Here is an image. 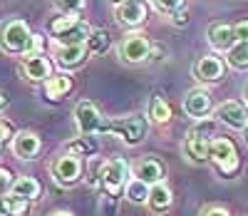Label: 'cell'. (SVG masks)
I'll use <instances>...</instances> for the list:
<instances>
[{
    "mask_svg": "<svg viewBox=\"0 0 248 216\" xmlns=\"http://www.w3.org/2000/svg\"><path fill=\"white\" fill-rule=\"evenodd\" d=\"M105 132L117 134L119 139H124L127 144H139L144 139V134H147V122H144V117H139V115L119 117V119H114L112 124L105 127Z\"/></svg>",
    "mask_w": 248,
    "mask_h": 216,
    "instance_id": "6da1fadb",
    "label": "cell"
},
{
    "mask_svg": "<svg viewBox=\"0 0 248 216\" xmlns=\"http://www.w3.org/2000/svg\"><path fill=\"white\" fill-rule=\"evenodd\" d=\"M30 37H32V33H30L28 23H23V20H10V23L0 30V45L8 52H25Z\"/></svg>",
    "mask_w": 248,
    "mask_h": 216,
    "instance_id": "7a4b0ae2",
    "label": "cell"
},
{
    "mask_svg": "<svg viewBox=\"0 0 248 216\" xmlns=\"http://www.w3.org/2000/svg\"><path fill=\"white\" fill-rule=\"evenodd\" d=\"M75 119H77L79 132L85 134V137H90V134H94V132H105V127H107V122L102 119V115H99V110H97L92 102H87V100L77 102V107H75Z\"/></svg>",
    "mask_w": 248,
    "mask_h": 216,
    "instance_id": "3957f363",
    "label": "cell"
},
{
    "mask_svg": "<svg viewBox=\"0 0 248 216\" xmlns=\"http://www.w3.org/2000/svg\"><path fill=\"white\" fill-rule=\"evenodd\" d=\"M209 157H214L216 166L223 171V174H233L238 169V154H236V147L231 139H214L209 144Z\"/></svg>",
    "mask_w": 248,
    "mask_h": 216,
    "instance_id": "277c9868",
    "label": "cell"
},
{
    "mask_svg": "<svg viewBox=\"0 0 248 216\" xmlns=\"http://www.w3.org/2000/svg\"><path fill=\"white\" fill-rule=\"evenodd\" d=\"M127 177H129V164L124 159H112L99 169V179H102V184H105V189L112 194V197H117L119 189L127 184Z\"/></svg>",
    "mask_w": 248,
    "mask_h": 216,
    "instance_id": "5b68a950",
    "label": "cell"
},
{
    "mask_svg": "<svg viewBox=\"0 0 248 216\" xmlns=\"http://www.w3.org/2000/svg\"><path fill=\"white\" fill-rule=\"evenodd\" d=\"M149 40L144 37L141 33H132L122 40V45H119V55L122 60H127V62H139L144 57H149Z\"/></svg>",
    "mask_w": 248,
    "mask_h": 216,
    "instance_id": "8992f818",
    "label": "cell"
},
{
    "mask_svg": "<svg viewBox=\"0 0 248 216\" xmlns=\"http://www.w3.org/2000/svg\"><path fill=\"white\" fill-rule=\"evenodd\" d=\"M52 174H55V179H57L60 184L70 186V184H75V182L79 179L82 164H79V159H77L75 154H65V157H60V159L52 164Z\"/></svg>",
    "mask_w": 248,
    "mask_h": 216,
    "instance_id": "52a82bcc",
    "label": "cell"
},
{
    "mask_svg": "<svg viewBox=\"0 0 248 216\" xmlns=\"http://www.w3.org/2000/svg\"><path fill=\"white\" fill-rule=\"evenodd\" d=\"M216 117L223 122V124H229L233 129H243L248 127V110L241 104V102H223L218 110H216Z\"/></svg>",
    "mask_w": 248,
    "mask_h": 216,
    "instance_id": "ba28073f",
    "label": "cell"
},
{
    "mask_svg": "<svg viewBox=\"0 0 248 216\" xmlns=\"http://www.w3.org/2000/svg\"><path fill=\"white\" fill-rule=\"evenodd\" d=\"M117 20L124 25H139L147 20V5L141 0H129V3H119L117 5Z\"/></svg>",
    "mask_w": 248,
    "mask_h": 216,
    "instance_id": "9c48e42d",
    "label": "cell"
},
{
    "mask_svg": "<svg viewBox=\"0 0 248 216\" xmlns=\"http://www.w3.org/2000/svg\"><path fill=\"white\" fill-rule=\"evenodd\" d=\"M161 177H164V166L156 162V159H144L134 166V179L147 184V186H154V184H161Z\"/></svg>",
    "mask_w": 248,
    "mask_h": 216,
    "instance_id": "30bf717a",
    "label": "cell"
},
{
    "mask_svg": "<svg viewBox=\"0 0 248 216\" xmlns=\"http://www.w3.org/2000/svg\"><path fill=\"white\" fill-rule=\"evenodd\" d=\"M13 152L20 157V159H32L37 152H40V139L37 134L32 132H17L13 137Z\"/></svg>",
    "mask_w": 248,
    "mask_h": 216,
    "instance_id": "8fae6325",
    "label": "cell"
},
{
    "mask_svg": "<svg viewBox=\"0 0 248 216\" xmlns=\"http://www.w3.org/2000/svg\"><path fill=\"white\" fill-rule=\"evenodd\" d=\"M184 107H186V112H189L191 117L203 119L206 115H209V110H211V95L203 92V90H194V92H189Z\"/></svg>",
    "mask_w": 248,
    "mask_h": 216,
    "instance_id": "7c38bea8",
    "label": "cell"
},
{
    "mask_svg": "<svg viewBox=\"0 0 248 216\" xmlns=\"http://www.w3.org/2000/svg\"><path fill=\"white\" fill-rule=\"evenodd\" d=\"M55 37H57V42L62 48H67V45H85V40L90 37V28H87V23H82V20H75L67 30H62Z\"/></svg>",
    "mask_w": 248,
    "mask_h": 216,
    "instance_id": "4fadbf2b",
    "label": "cell"
},
{
    "mask_svg": "<svg viewBox=\"0 0 248 216\" xmlns=\"http://www.w3.org/2000/svg\"><path fill=\"white\" fill-rule=\"evenodd\" d=\"M209 42H211V48H216V50H231L233 42H236L233 28H231V25H223V23L211 25V30H209Z\"/></svg>",
    "mask_w": 248,
    "mask_h": 216,
    "instance_id": "5bb4252c",
    "label": "cell"
},
{
    "mask_svg": "<svg viewBox=\"0 0 248 216\" xmlns=\"http://www.w3.org/2000/svg\"><path fill=\"white\" fill-rule=\"evenodd\" d=\"M23 72L28 75V80H32V82H40V80L50 77V62H47L43 55H32V57H25V62H23Z\"/></svg>",
    "mask_w": 248,
    "mask_h": 216,
    "instance_id": "9a60e30c",
    "label": "cell"
},
{
    "mask_svg": "<svg viewBox=\"0 0 248 216\" xmlns=\"http://www.w3.org/2000/svg\"><path fill=\"white\" fill-rule=\"evenodd\" d=\"M221 75H223V62H221L218 57H201V60L196 62V77H199V80L214 82V80H218Z\"/></svg>",
    "mask_w": 248,
    "mask_h": 216,
    "instance_id": "2e32d148",
    "label": "cell"
},
{
    "mask_svg": "<svg viewBox=\"0 0 248 216\" xmlns=\"http://www.w3.org/2000/svg\"><path fill=\"white\" fill-rule=\"evenodd\" d=\"M87 55V48L85 45H67V48H60L55 52L57 62L62 65V67H75V65H79L82 60H85Z\"/></svg>",
    "mask_w": 248,
    "mask_h": 216,
    "instance_id": "e0dca14e",
    "label": "cell"
},
{
    "mask_svg": "<svg viewBox=\"0 0 248 216\" xmlns=\"http://www.w3.org/2000/svg\"><path fill=\"white\" fill-rule=\"evenodd\" d=\"M10 191H13V197L28 201V199H37L40 197V184L35 179H30V177H20L17 182H13Z\"/></svg>",
    "mask_w": 248,
    "mask_h": 216,
    "instance_id": "ac0fdd59",
    "label": "cell"
},
{
    "mask_svg": "<svg viewBox=\"0 0 248 216\" xmlns=\"http://www.w3.org/2000/svg\"><path fill=\"white\" fill-rule=\"evenodd\" d=\"M72 90V80L67 75H57V77H47L45 82V95L50 100H60L62 95H67Z\"/></svg>",
    "mask_w": 248,
    "mask_h": 216,
    "instance_id": "d6986e66",
    "label": "cell"
},
{
    "mask_svg": "<svg viewBox=\"0 0 248 216\" xmlns=\"http://www.w3.org/2000/svg\"><path fill=\"white\" fill-rule=\"evenodd\" d=\"M147 201L152 204L154 211H164V209L171 206V191L164 186V184H154V186L149 189V199H147Z\"/></svg>",
    "mask_w": 248,
    "mask_h": 216,
    "instance_id": "ffe728a7",
    "label": "cell"
},
{
    "mask_svg": "<svg viewBox=\"0 0 248 216\" xmlns=\"http://www.w3.org/2000/svg\"><path fill=\"white\" fill-rule=\"evenodd\" d=\"M186 154H189L194 162H203V159H209V139H203V137H189L186 139Z\"/></svg>",
    "mask_w": 248,
    "mask_h": 216,
    "instance_id": "44dd1931",
    "label": "cell"
},
{
    "mask_svg": "<svg viewBox=\"0 0 248 216\" xmlns=\"http://www.w3.org/2000/svg\"><path fill=\"white\" fill-rule=\"evenodd\" d=\"M149 117L154 122H169L171 119V107L164 102L161 97H154L152 104H149Z\"/></svg>",
    "mask_w": 248,
    "mask_h": 216,
    "instance_id": "7402d4cb",
    "label": "cell"
},
{
    "mask_svg": "<svg viewBox=\"0 0 248 216\" xmlns=\"http://www.w3.org/2000/svg\"><path fill=\"white\" fill-rule=\"evenodd\" d=\"M127 199L134 201V204H144V201L149 199V186L141 184V182H137V179L127 182Z\"/></svg>",
    "mask_w": 248,
    "mask_h": 216,
    "instance_id": "603a6c76",
    "label": "cell"
},
{
    "mask_svg": "<svg viewBox=\"0 0 248 216\" xmlns=\"http://www.w3.org/2000/svg\"><path fill=\"white\" fill-rule=\"evenodd\" d=\"M229 62H231V67H248V42H238V45H233L229 50Z\"/></svg>",
    "mask_w": 248,
    "mask_h": 216,
    "instance_id": "cb8c5ba5",
    "label": "cell"
},
{
    "mask_svg": "<svg viewBox=\"0 0 248 216\" xmlns=\"http://www.w3.org/2000/svg\"><path fill=\"white\" fill-rule=\"evenodd\" d=\"M107 48H109V35L105 30L90 33V37H87V50L90 52H105Z\"/></svg>",
    "mask_w": 248,
    "mask_h": 216,
    "instance_id": "d4e9b609",
    "label": "cell"
},
{
    "mask_svg": "<svg viewBox=\"0 0 248 216\" xmlns=\"http://www.w3.org/2000/svg\"><path fill=\"white\" fill-rule=\"evenodd\" d=\"M94 152H97V142L92 137H82V139L70 144V154H75V157H79V154H94Z\"/></svg>",
    "mask_w": 248,
    "mask_h": 216,
    "instance_id": "484cf974",
    "label": "cell"
},
{
    "mask_svg": "<svg viewBox=\"0 0 248 216\" xmlns=\"http://www.w3.org/2000/svg\"><path fill=\"white\" fill-rule=\"evenodd\" d=\"M152 3L159 13H167V15H174L181 8V0H152Z\"/></svg>",
    "mask_w": 248,
    "mask_h": 216,
    "instance_id": "4316f807",
    "label": "cell"
},
{
    "mask_svg": "<svg viewBox=\"0 0 248 216\" xmlns=\"http://www.w3.org/2000/svg\"><path fill=\"white\" fill-rule=\"evenodd\" d=\"M60 10H65L67 15H77L82 8H85V0H57Z\"/></svg>",
    "mask_w": 248,
    "mask_h": 216,
    "instance_id": "83f0119b",
    "label": "cell"
},
{
    "mask_svg": "<svg viewBox=\"0 0 248 216\" xmlns=\"http://www.w3.org/2000/svg\"><path fill=\"white\" fill-rule=\"evenodd\" d=\"M25 214H28V201L10 197V216H25Z\"/></svg>",
    "mask_w": 248,
    "mask_h": 216,
    "instance_id": "f1b7e54d",
    "label": "cell"
},
{
    "mask_svg": "<svg viewBox=\"0 0 248 216\" xmlns=\"http://www.w3.org/2000/svg\"><path fill=\"white\" fill-rule=\"evenodd\" d=\"M75 20H77V17H72V15H65V17H57L55 23L50 25V30H52L55 35H60L62 30H67V28H70V25L75 23Z\"/></svg>",
    "mask_w": 248,
    "mask_h": 216,
    "instance_id": "f546056e",
    "label": "cell"
},
{
    "mask_svg": "<svg viewBox=\"0 0 248 216\" xmlns=\"http://www.w3.org/2000/svg\"><path fill=\"white\" fill-rule=\"evenodd\" d=\"M203 119H206V117H203ZM214 127H216L214 122H209V119H206V122H201V124L194 129L191 134H194V137H203V139H206V137H211V134H214Z\"/></svg>",
    "mask_w": 248,
    "mask_h": 216,
    "instance_id": "4dcf8cb0",
    "label": "cell"
},
{
    "mask_svg": "<svg viewBox=\"0 0 248 216\" xmlns=\"http://www.w3.org/2000/svg\"><path fill=\"white\" fill-rule=\"evenodd\" d=\"M13 186V174L8 169H0V197H5Z\"/></svg>",
    "mask_w": 248,
    "mask_h": 216,
    "instance_id": "1f68e13d",
    "label": "cell"
},
{
    "mask_svg": "<svg viewBox=\"0 0 248 216\" xmlns=\"http://www.w3.org/2000/svg\"><path fill=\"white\" fill-rule=\"evenodd\" d=\"M40 50H43V37H40V35H32V37H30V42H28L25 55H28V57H32V55H40Z\"/></svg>",
    "mask_w": 248,
    "mask_h": 216,
    "instance_id": "d6a6232c",
    "label": "cell"
},
{
    "mask_svg": "<svg viewBox=\"0 0 248 216\" xmlns=\"http://www.w3.org/2000/svg\"><path fill=\"white\" fill-rule=\"evenodd\" d=\"M233 37H236L238 42H248V23H238V25L233 28Z\"/></svg>",
    "mask_w": 248,
    "mask_h": 216,
    "instance_id": "836d02e7",
    "label": "cell"
},
{
    "mask_svg": "<svg viewBox=\"0 0 248 216\" xmlns=\"http://www.w3.org/2000/svg\"><path fill=\"white\" fill-rule=\"evenodd\" d=\"M186 20H189V13L179 8V10L174 13V25H186Z\"/></svg>",
    "mask_w": 248,
    "mask_h": 216,
    "instance_id": "e575fe53",
    "label": "cell"
},
{
    "mask_svg": "<svg viewBox=\"0 0 248 216\" xmlns=\"http://www.w3.org/2000/svg\"><path fill=\"white\" fill-rule=\"evenodd\" d=\"M0 216H10V197H0Z\"/></svg>",
    "mask_w": 248,
    "mask_h": 216,
    "instance_id": "d590c367",
    "label": "cell"
},
{
    "mask_svg": "<svg viewBox=\"0 0 248 216\" xmlns=\"http://www.w3.org/2000/svg\"><path fill=\"white\" fill-rule=\"evenodd\" d=\"M203 216H229V211H226V209H209Z\"/></svg>",
    "mask_w": 248,
    "mask_h": 216,
    "instance_id": "8d00e7d4",
    "label": "cell"
},
{
    "mask_svg": "<svg viewBox=\"0 0 248 216\" xmlns=\"http://www.w3.org/2000/svg\"><path fill=\"white\" fill-rule=\"evenodd\" d=\"M10 134V129H8V124H0V147H3V139Z\"/></svg>",
    "mask_w": 248,
    "mask_h": 216,
    "instance_id": "74e56055",
    "label": "cell"
},
{
    "mask_svg": "<svg viewBox=\"0 0 248 216\" xmlns=\"http://www.w3.org/2000/svg\"><path fill=\"white\" fill-rule=\"evenodd\" d=\"M5 104H8V97H5L3 92H0V110H3V107H5Z\"/></svg>",
    "mask_w": 248,
    "mask_h": 216,
    "instance_id": "f35d334b",
    "label": "cell"
},
{
    "mask_svg": "<svg viewBox=\"0 0 248 216\" xmlns=\"http://www.w3.org/2000/svg\"><path fill=\"white\" fill-rule=\"evenodd\" d=\"M52 216H72V214H70V211H55Z\"/></svg>",
    "mask_w": 248,
    "mask_h": 216,
    "instance_id": "ab89813d",
    "label": "cell"
},
{
    "mask_svg": "<svg viewBox=\"0 0 248 216\" xmlns=\"http://www.w3.org/2000/svg\"><path fill=\"white\" fill-rule=\"evenodd\" d=\"M117 3H129V0H117Z\"/></svg>",
    "mask_w": 248,
    "mask_h": 216,
    "instance_id": "60d3db41",
    "label": "cell"
},
{
    "mask_svg": "<svg viewBox=\"0 0 248 216\" xmlns=\"http://www.w3.org/2000/svg\"><path fill=\"white\" fill-rule=\"evenodd\" d=\"M246 142H248V127H246Z\"/></svg>",
    "mask_w": 248,
    "mask_h": 216,
    "instance_id": "b9f144b4",
    "label": "cell"
},
{
    "mask_svg": "<svg viewBox=\"0 0 248 216\" xmlns=\"http://www.w3.org/2000/svg\"><path fill=\"white\" fill-rule=\"evenodd\" d=\"M246 100H248V87H246Z\"/></svg>",
    "mask_w": 248,
    "mask_h": 216,
    "instance_id": "7bdbcfd3",
    "label": "cell"
}]
</instances>
